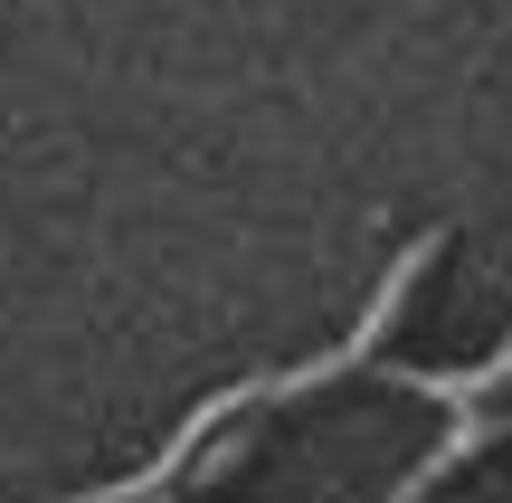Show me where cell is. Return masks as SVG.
Segmentation results:
<instances>
[{
    "label": "cell",
    "instance_id": "obj_1",
    "mask_svg": "<svg viewBox=\"0 0 512 503\" xmlns=\"http://www.w3.org/2000/svg\"><path fill=\"white\" fill-rule=\"evenodd\" d=\"M437 257H446V228H418V238L389 257V276L370 285L361 323H351L342 342H323L313 361H285V371H256V380H228V390H209L200 409L171 428V447L152 456V466L114 475V485H95V494H57V503H190V485H200V456H209V447H228V437H256L275 409H294V399L332 390V380L380 371V342L399 333V314L418 304V285H427V266H437Z\"/></svg>",
    "mask_w": 512,
    "mask_h": 503
},
{
    "label": "cell",
    "instance_id": "obj_2",
    "mask_svg": "<svg viewBox=\"0 0 512 503\" xmlns=\"http://www.w3.org/2000/svg\"><path fill=\"white\" fill-rule=\"evenodd\" d=\"M503 437H512V399H456V418H446V437H437V447H427V456H418V466H408V475H399V485H389L380 503H427V494H437V485H446L456 466H475V456H494Z\"/></svg>",
    "mask_w": 512,
    "mask_h": 503
}]
</instances>
